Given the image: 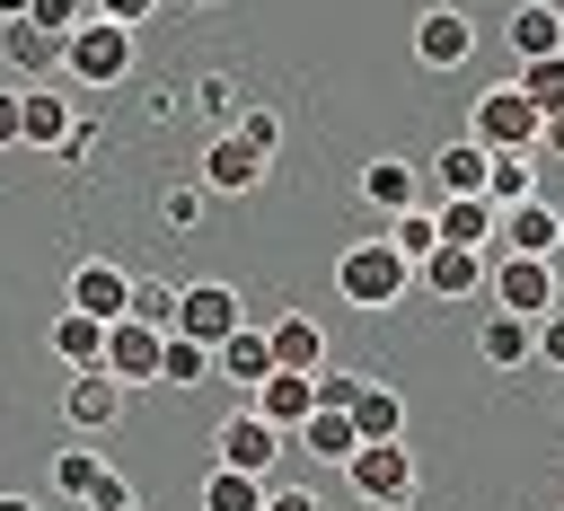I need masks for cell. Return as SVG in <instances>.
Here are the masks:
<instances>
[{
  "label": "cell",
  "instance_id": "1",
  "mask_svg": "<svg viewBox=\"0 0 564 511\" xmlns=\"http://www.w3.org/2000/svg\"><path fill=\"white\" fill-rule=\"evenodd\" d=\"M335 291H344L352 308H405V291H414V264H405L388 238H352V247L335 256Z\"/></svg>",
  "mask_w": 564,
  "mask_h": 511
},
{
  "label": "cell",
  "instance_id": "2",
  "mask_svg": "<svg viewBox=\"0 0 564 511\" xmlns=\"http://www.w3.org/2000/svg\"><path fill=\"white\" fill-rule=\"evenodd\" d=\"M467 141L494 150V159H502V150H529V159H538V106H529L520 88H485V97L467 106Z\"/></svg>",
  "mask_w": 564,
  "mask_h": 511
},
{
  "label": "cell",
  "instance_id": "3",
  "mask_svg": "<svg viewBox=\"0 0 564 511\" xmlns=\"http://www.w3.org/2000/svg\"><path fill=\"white\" fill-rule=\"evenodd\" d=\"M238 326H247V300H238L229 282H185V291H176V326H167V335H185V344L220 352Z\"/></svg>",
  "mask_w": 564,
  "mask_h": 511
},
{
  "label": "cell",
  "instance_id": "4",
  "mask_svg": "<svg viewBox=\"0 0 564 511\" xmlns=\"http://www.w3.org/2000/svg\"><path fill=\"white\" fill-rule=\"evenodd\" d=\"M62 70H70V88H115V79L132 70V35L106 26V18H88V26L62 44Z\"/></svg>",
  "mask_w": 564,
  "mask_h": 511
},
{
  "label": "cell",
  "instance_id": "5",
  "mask_svg": "<svg viewBox=\"0 0 564 511\" xmlns=\"http://www.w3.org/2000/svg\"><path fill=\"white\" fill-rule=\"evenodd\" d=\"M485 291H494L502 317H529V326H538V317L555 308V264H538V256H494Z\"/></svg>",
  "mask_w": 564,
  "mask_h": 511
},
{
  "label": "cell",
  "instance_id": "6",
  "mask_svg": "<svg viewBox=\"0 0 564 511\" xmlns=\"http://www.w3.org/2000/svg\"><path fill=\"white\" fill-rule=\"evenodd\" d=\"M282 449H291V441H282L264 414H247V405L212 432V467H238V476H264V485H273V458H282Z\"/></svg>",
  "mask_w": 564,
  "mask_h": 511
},
{
  "label": "cell",
  "instance_id": "7",
  "mask_svg": "<svg viewBox=\"0 0 564 511\" xmlns=\"http://www.w3.org/2000/svg\"><path fill=\"white\" fill-rule=\"evenodd\" d=\"M344 476H352V493H361V502H379V511H405V502H414V485H423L405 441H388V449H352V467H344Z\"/></svg>",
  "mask_w": 564,
  "mask_h": 511
},
{
  "label": "cell",
  "instance_id": "8",
  "mask_svg": "<svg viewBox=\"0 0 564 511\" xmlns=\"http://www.w3.org/2000/svg\"><path fill=\"white\" fill-rule=\"evenodd\" d=\"M467 53H476V18L449 9V0H432V9L414 18V62H423V70H467Z\"/></svg>",
  "mask_w": 564,
  "mask_h": 511
},
{
  "label": "cell",
  "instance_id": "9",
  "mask_svg": "<svg viewBox=\"0 0 564 511\" xmlns=\"http://www.w3.org/2000/svg\"><path fill=\"white\" fill-rule=\"evenodd\" d=\"M264 167H273L264 150H247L238 132H212V141H203L194 185H203V194H256V185H264Z\"/></svg>",
  "mask_w": 564,
  "mask_h": 511
},
{
  "label": "cell",
  "instance_id": "10",
  "mask_svg": "<svg viewBox=\"0 0 564 511\" xmlns=\"http://www.w3.org/2000/svg\"><path fill=\"white\" fill-rule=\"evenodd\" d=\"M432 229H441V247H467V256H502V211L485 203V194H467V203H432Z\"/></svg>",
  "mask_w": 564,
  "mask_h": 511
},
{
  "label": "cell",
  "instance_id": "11",
  "mask_svg": "<svg viewBox=\"0 0 564 511\" xmlns=\"http://www.w3.org/2000/svg\"><path fill=\"white\" fill-rule=\"evenodd\" d=\"M123 300H132V273H123V264H106V256L70 264V291H62V308H79V317L115 326V317H123Z\"/></svg>",
  "mask_w": 564,
  "mask_h": 511
},
{
  "label": "cell",
  "instance_id": "12",
  "mask_svg": "<svg viewBox=\"0 0 564 511\" xmlns=\"http://www.w3.org/2000/svg\"><path fill=\"white\" fill-rule=\"evenodd\" d=\"M247 414H264V423L291 441V432L317 414V379H300V370H273L264 388H247Z\"/></svg>",
  "mask_w": 564,
  "mask_h": 511
},
{
  "label": "cell",
  "instance_id": "13",
  "mask_svg": "<svg viewBox=\"0 0 564 511\" xmlns=\"http://www.w3.org/2000/svg\"><path fill=\"white\" fill-rule=\"evenodd\" d=\"M70 88H18V141L26 150H62L70 141Z\"/></svg>",
  "mask_w": 564,
  "mask_h": 511
},
{
  "label": "cell",
  "instance_id": "14",
  "mask_svg": "<svg viewBox=\"0 0 564 511\" xmlns=\"http://www.w3.org/2000/svg\"><path fill=\"white\" fill-rule=\"evenodd\" d=\"M361 203H370V211H388V220H397V211H423V167H414V159H397V150H388V159H370V167H361Z\"/></svg>",
  "mask_w": 564,
  "mask_h": 511
},
{
  "label": "cell",
  "instance_id": "15",
  "mask_svg": "<svg viewBox=\"0 0 564 511\" xmlns=\"http://www.w3.org/2000/svg\"><path fill=\"white\" fill-rule=\"evenodd\" d=\"M555 247H564V211H555V203H511V211H502V256L555 264Z\"/></svg>",
  "mask_w": 564,
  "mask_h": 511
},
{
  "label": "cell",
  "instance_id": "16",
  "mask_svg": "<svg viewBox=\"0 0 564 511\" xmlns=\"http://www.w3.org/2000/svg\"><path fill=\"white\" fill-rule=\"evenodd\" d=\"M159 344H167V335H150V326H132V317H115V326H106V379H115V388L159 379Z\"/></svg>",
  "mask_w": 564,
  "mask_h": 511
},
{
  "label": "cell",
  "instance_id": "17",
  "mask_svg": "<svg viewBox=\"0 0 564 511\" xmlns=\"http://www.w3.org/2000/svg\"><path fill=\"white\" fill-rule=\"evenodd\" d=\"M62 414H70V432H115L123 388H115L106 370H70V379H62Z\"/></svg>",
  "mask_w": 564,
  "mask_h": 511
},
{
  "label": "cell",
  "instance_id": "18",
  "mask_svg": "<svg viewBox=\"0 0 564 511\" xmlns=\"http://www.w3.org/2000/svg\"><path fill=\"white\" fill-rule=\"evenodd\" d=\"M485 273H494V264H485V256H467V247H432V256L414 264V282H423L432 300H476V291H485Z\"/></svg>",
  "mask_w": 564,
  "mask_h": 511
},
{
  "label": "cell",
  "instance_id": "19",
  "mask_svg": "<svg viewBox=\"0 0 564 511\" xmlns=\"http://www.w3.org/2000/svg\"><path fill=\"white\" fill-rule=\"evenodd\" d=\"M352 441H361V449L405 441V396H397L388 379H361V396H352Z\"/></svg>",
  "mask_w": 564,
  "mask_h": 511
},
{
  "label": "cell",
  "instance_id": "20",
  "mask_svg": "<svg viewBox=\"0 0 564 511\" xmlns=\"http://www.w3.org/2000/svg\"><path fill=\"white\" fill-rule=\"evenodd\" d=\"M502 44H511L520 62L564 53V9H555V0H520V9H511V26H502Z\"/></svg>",
  "mask_w": 564,
  "mask_h": 511
},
{
  "label": "cell",
  "instance_id": "21",
  "mask_svg": "<svg viewBox=\"0 0 564 511\" xmlns=\"http://www.w3.org/2000/svg\"><path fill=\"white\" fill-rule=\"evenodd\" d=\"M485 167H494V150L449 141V150L432 159V203H467V194H485Z\"/></svg>",
  "mask_w": 564,
  "mask_h": 511
},
{
  "label": "cell",
  "instance_id": "22",
  "mask_svg": "<svg viewBox=\"0 0 564 511\" xmlns=\"http://www.w3.org/2000/svg\"><path fill=\"white\" fill-rule=\"evenodd\" d=\"M264 335H273V370H300V379L326 370V326L317 317H273Z\"/></svg>",
  "mask_w": 564,
  "mask_h": 511
},
{
  "label": "cell",
  "instance_id": "23",
  "mask_svg": "<svg viewBox=\"0 0 564 511\" xmlns=\"http://www.w3.org/2000/svg\"><path fill=\"white\" fill-rule=\"evenodd\" d=\"M212 370H220V379H238V388H264V379H273V335L247 317V326H238V335L212 352Z\"/></svg>",
  "mask_w": 564,
  "mask_h": 511
},
{
  "label": "cell",
  "instance_id": "24",
  "mask_svg": "<svg viewBox=\"0 0 564 511\" xmlns=\"http://www.w3.org/2000/svg\"><path fill=\"white\" fill-rule=\"evenodd\" d=\"M53 352H62V370H106V326L79 317V308H62L53 317Z\"/></svg>",
  "mask_w": 564,
  "mask_h": 511
},
{
  "label": "cell",
  "instance_id": "25",
  "mask_svg": "<svg viewBox=\"0 0 564 511\" xmlns=\"http://www.w3.org/2000/svg\"><path fill=\"white\" fill-rule=\"evenodd\" d=\"M485 203H494V211H511V203H538V159H529V150H502V159L485 167Z\"/></svg>",
  "mask_w": 564,
  "mask_h": 511
},
{
  "label": "cell",
  "instance_id": "26",
  "mask_svg": "<svg viewBox=\"0 0 564 511\" xmlns=\"http://www.w3.org/2000/svg\"><path fill=\"white\" fill-rule=\"evenodd\" d=\"M291 449H308V458H326V467H352V414H308L300 432H291Z\"/></svg>",
  "mask_w": 564,
  "mask_h": 511
},
{
  "label": "cell",
  "instance_id": "27",
  "mask_svg": "<svg viewBox=\"0 0 564 511\" xmlns=\"http://www.w3.org/2000/svg\"><path fill=\"white\" fill-rule=\"evenodd\" d=\"M529 335H538L529 317H502V308H494V317L476 326V352H485L494 370H520V361H529Z\"/></svg>",
  "mask_w": 564,
  "mask_h": 511
},
{
  "label": "cell",
  "instance_id": "28",
  "mask_svg": "<svg viewBox=\"0 0 564 511\" xmlns=\"http://www.w3.org/2000/svg\"><path fill=\"white\" fill-rule=\"evenodd\" d=\"M264 476H238V467H203V511H264Z\"/></svg>",
  "mask_w": 564,
  "mask_h": 511
},
{
  "label": "cell",
  "instance_id": "29",
  "mask_svg": "<svg viewBox=\"0 0 564 511\" xmlns=\"http://www.w3.org/2000/svg\"><path fill=\"white\" fill-rule=\"evenodd\" d=\"M123 317H132V326H150V335H167V326H176V282L141 273V282H132V300H123Z\"/></svg>",
  "mask_w": 564,
  "mask_h": 511
},
{
  "label": "cell",
  "instance_id": "30",
  "mask_svg": "<svg viewBox=\"0 0 564 511\" xmlns=\"http://www.w3.org/2000/svg\"><path fill=\"white\" fill-rule=\"evenodd\" d=\"M529 106H538V123L546 115H564V53H546V62H520V79H511Z\"/></svg>",
  "mask_w": 564,
  "mask_h": 511
},
{
  "label": "cell",
  "instance_id": "31",
  "mask_svg": "<svg viewBox=\"0 0 564 511\" xmlns=\"http://www.w3.org/2000/svg\"><path fill=\"white\" fill-rule=\"evenodd\" d=\"M203 379H212V352L185 344V335H167L159 344V388H203Z\"/></svg>",
  "mask_w": 564,
  "mask_h": 511
},
{
  "label": "cell",
  "instance_id": "32",
  "mask_svg": "<svg viewBox=\"0 0 564 511\" xmlns=\"http://www.w3.org/2000/svg\"><path fill=\"white\" fill-rule=\"evenodd\" d=\"M97 485H106V458H97V449H53V493L88 502Z\"/></svg>",
  "mask_w": 564,
  "mask_h": 511
},
{
  "label": "cell",
  "instance_id": "33",
  "mask_svg": "<svg viewBox=\"0 0 564 511\" xmlns=\"http://www.w3.org/2000/svg\"><path fill=\"white\" fill-rule=\"evenodd\" d=\"M194 97H203V123H212V132H238V115H247V106H238V79H229V70H203V79H194Z\"/></svg>",
  "mask_w": 564,
  "mask_h": 511
},
{
  "label": "cell",
  "instance_id": "34",
  "mask_svg": "<svg viewBox=\"0 0 564 511\" xmlns=\"http://www.w3.org/2000/svg\"><path fill=\"white\" fill-rule=\"evenodd\" d=\"M0 44H9V62H18V70H53V62H62V44H53V35H35L26 18H18V26H0Z\"/></svg>",
  "mask_w": 564,
  "mask_h": 511
},
{
  "label": "cell",
  "instance_id": "35",
  "mask_svg": "<svg viewBox=\"0 0 564 511\" xmlns=\"http://www.w3.org/2000/svg\"><path fill=\"white\" fill-rule=\"evenodd\" d=\"M203 203H212V194H203L194 176H185V185H167V194H159V229H176V238H185V229H203Z\"/></svg>",
  "mask_w": 564,
  "mask_h": 511
},
{
  "label": "cell",
  "instance_id": "36",
  "mask_svg": "<svg viewBox=\"0 0 564 511\" xmlns=\"http://www.w3.org/2000/svg\"><path fill=\"white\" fill-rule=\"evenodd\" d=\"M388 247H397L405 264H423V256L441 247V229H432V211H397V220H388Z\"/></svg>",
  "mask_w": 564,
  "mask_h": 511
},
{
  "label": "cell",
  "instance_id": "37",
  "mask_svg": "<svg viewBox=\"0 0 564 511\" xmlns=\"http://www.w3.org/2000/svg\"><path fill=\"white\" fill-rule=\"evenodd\" d=\"M26 26L53 35V44H70V35L88 26V9H79V0H26Z\"/></svg>",
  "mask_w": 564,
  "mask_h": 511
},
{
  "label": "cell",
  "instance_id": "38",
  "mask_svg": "<svg viewBox=\"0 0 564 511\" xmlns=\"http://www.w3.org/2000/svg\"><path fill=\"white\" fill-rule=\"evenodd\" d=\"M238 141L273 159V150H282V115H273V106H247V115H238Z\"/></svg>",
  "mask_w": 564,
  "mask_h": 511
},
{
  "label": "cell",
  "instance_id": "39",
  "mask_svg": "<svg viewBox=\"0 0 564 511\" xmlns=\"http://www.w3.org/2000/svg\"><path fill=\"white\" fill-rule=\"evenodd\" d=\"M352 396H361L352 370H317V414H352Z\"/></svg>",
  "mask_w": 564,
  "mask_h": 511
},
{
  "label": "cell",
  "instance_id": "40",
  "mask_svg": "<svg viewBox=\"0 0 564 511\" xmlns=\"http://www.w3.org/2000/svg\"><path fill=\"white\" fill-rule=\"evenodd\" d=\"M529 361L564 370V308H546V317H538V335H529Z\"/></svg>",
  "mask_w": 564,
  "mask_h": 511
},
{
  "label": "cell",
  "instance_id": "41",
  "mask_svg": "<svg viewBox=\"0 0 564 511\" xmlns=\"http://www.w3.org/2000/svg\"><path fill=\"white\" fill-rule=\"evenodd\" d=\"M150 9H159V0H97V18H106V26H123V35H141V26H150Z\"/></svg>",
  "mask_w": 564,
  "mask_h": 511
},
{
  "label": "cell",
  "instance_id": "42",
  "mask_svg": "<svg viewBox=\"0 0 564 511\" xmlns=\"http://www.w3.org/2000/svg\"><path fill=\"white\" fill-rule=\"evenodd\" d=\"M264 511H326V502H317L308 485H273V493H264Z\"/></svg>",
  "mask_w": 564,
  "mask_h": 511
},
{
  "label": "cell",
  "instance_id": "43",
  "mask_svg": "<svg viewBox=\"0 0 564 511\" xmlns=\"http://www.w3.org/2000/svg\"><path fill=\"white\" fill-rule=\"evenodd\" d=\"M123 502H132V485H123V476H115V467H106V485H97V493H88V511H123Z\"/></svg>",
  "mask_w": 564,
  "mask_h": 511
},
{
  "label": "cell",
  "instance_id": "44",
  "mask_svg": "<svg viewBox=\"0 0 564 511\" xmlns=\"http://www.w3.org/2000/svg\"><path fill=\"white\" fill-rule=\"evenodd\" d=\"M18 141V88H0V150Z\"/></svg>",
  "mask_w": 564,
  "mask_h": 511
},
{
  "label": "cell",
  "instance_id": "45",
  "mask_svg": "<svg viewBox=\"0 0 564 511\" xmlns=\"http://www.w3.org/2000/svg\"><path fill=\"white\" fill-rule=\"evenodd\" d=\"M538 150H546V159H564V115H546V123H538Z\"/></svg>",
  "mask_w": 564,
  "mask_h": 511
},
{
  "label": "cell",
  "instance_id": "46",
  "mask_svg": "<svg viewBox=\"0 0 564 511\" xmlns=\"http://www.w3.org/2000/svg\"><path fill=\"white\" fill-rule=\"evenodd\" d=\"M18 18H26V0H0V26H18Z\"/></svg>",
  "mask_w": 564,
  "mask_h": 511
},
{
  "label": "cell",
  "instance_id": "47",
  "mask_svg": "<svg viewBox=\"0 0 564 511\" xmlns=\"http://www.w3.org/2000/svg\"><path fill=\"white\" fill-rule=\"evenodd\" d=\"M0 511H35V493H0Z\"/></svg>",
  "mask_w": 564,
  "mask_h": 511
},
{
  "label": "cell",
  "instance_id": "48",
  "mask_svg": "<svg viewBox=\"0 0 564 511\" xmlns=\"http://www.w3.org/2000/svg\"><path fill=\"white\" fill-rule=\"evenodd\" d=\"M123 511H150V502H141V493H132V502H123Z\"/></svg>",
  "mask_w": 564,
  "mask_h": 511
}]
</instances>
